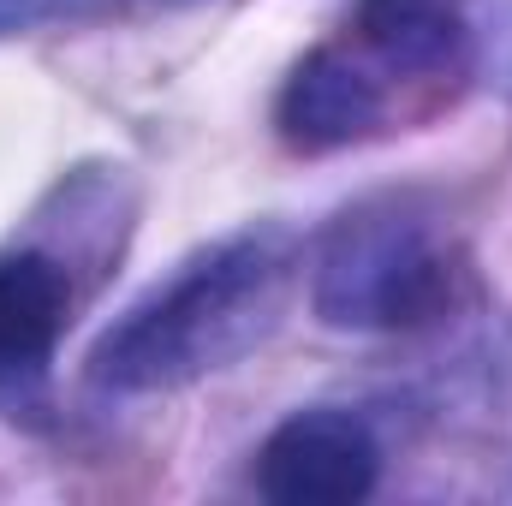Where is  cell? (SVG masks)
<instances>
[{
  "label": "cell",
  "instance_id": "6da1fadb",
  "mask_svg": "<svg viewBox=\"0 0 512 506\" xmlns=\"http://www.w3.org/2000/svg\"><path fill=\"white\" fill-rule=\"evenodd\" d=\"M286 286V245L280 233H239L215 251L191 256L167 286L96 340L90 381L114 393H161L185 387L203 370L233 364L256 334L274 322Z\"/></svg>",
  "mask_w": 512,
  "mask_h": 506
},
{
  "label": "cell",
  "instance_id": "8992f818",
  "mask_svg": "<svg viewBox=\"0 0 512 506\" xmlns=\"http://www.w3.org/2000/svg\"><path fill=\"white\" fill-rule=\"evenodd\" d=\"M358 42L393 72H441L465 42L459 0H358Z\"/></svg>",
  "mask_w": 512,
  "mask_h": 506
},
{
  "label": "cell",
  "instance_id": "3957f363",
  "mask_svg": "<svg viewBox=\"0 0 512 506\" xmlns=\"http://www.w3.org/2000/svg\"><path fill=\"white\" fill-rule=\"evenodd\" d=\"M382 447L352 411H298L256 453V489L274 506H352L376 489Z\"/></svg>",
  "mask_w": 512,
  "mask_h": 506
},
{
  "label": "cell",
  "instance_id": "7a4b0ae2",
  "mask_svg": "<svg viewBox=\"0 0 512 506\" xmlns=\"http://www.w3.org/2000/svg\"><path fill=\"white\" fill-rule=\"evenodd\" d=\"M453 298V268L405 209L346 215L316 256V310L340 328H417Z\"/></svg>",
  "mask_w": 512,
  "mask_h": 506
},
{
  "label": "cell",
  "instance_id": "277c9868",
  "mask_svg": "<svg viewBox=\"0 0 512 506\" xmlns=\"http://www.w3.org/2000/svg\"><path fill=\"white\" fill-rule=\"evenodd\" d=\"M382 84L340 48H316L280 90V131L292 149H346L382 120Z\"/></svg>",
  "mask_w": 512,
  "mask_h": 506
},
{
  "label": "cell",
  "instance_id": "5b68a950",
  "mask_svg": "<svg viewBox=\"0 0 512 506\" xmlns=\"http://www.w3.org/2000/svg\"><path fill=\"white\" fill-rule=\"evenodd\" d=\"M66 274L48 256L24 251L0 262V381L36 376L66 328Z\"/></svg>",
  "mask_w": 512,
  "mask_h": 506
}]
</instances>
